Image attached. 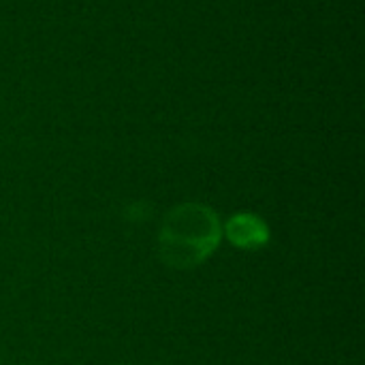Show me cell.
<instances>
[{
    "instance_id": "1",
    "label": "cell",
    "mask_w": 365,
    "mask_h": 365,
    "mask_svg": "<svg viewBox=\"0 0 365 365\" xmlns=\"http://www.w3.org/2000/svg\"><path fill=\"white\" fill-rule=\"evenodd\" d=\"M220 237V218L212 207L201 203H182L163 220L158 255L169 267L192 269L218 248Z\"/></svg>"
},
{
    "instance_id": "2",
    "label": "cell",
    "mask_w": 365,
    "mask_h": 365,
    "mask_svg": "<svg viewBox=\"0 0 365 365\" xmlns=\"http://www.w3.org/2000/svg\"><path fill=\"white\" fill-rule=\"evenodd\" d=\"M227 240L242 250H257L267 246L269 242V227L263 218L242 212L229 218L227 227H225Z\"/></svg>"
},
{
    "instance_id": "3",
    "label": "cell",
    "mask_w": 365,
    "mask_h": 365,
    "mask_svg": "<svg viewBox=\"0 0 365 365\" xmlns=\"http://www.w3.org/2000/svg\"><path fill=\"white\" fill-rule=\"evenodd\" d=\"M150 214H152V207H150V203H145V201H137V203H133V205L126 210V218H128V220H145Z\"/></svg>"
}]
</instances>
